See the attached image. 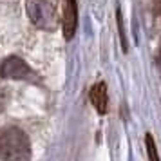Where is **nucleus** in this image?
Instances as JSON below:
<instances>
[{
  "label": "nucleus",
  "mask_w": 161,
  "mask_h": 161,
  "mask_svg": "<svg viewBox=\"0 0 161 161\" xmlns=\"http://www.w3.org/2000/svg\"><path fill=\"white\" fill-rule=\"evenodd\" d=\"M0 159L4 161H29L31 143L27 134L18 127L0 129Z\"/></svg>",
  "instance_id": "1"
},
{
  "label": "nucleus",
  "mask_w": 161,
  "mask_h": 161,
  "mask_svg": "<svg viewBox=\"0 0 161 161\" xmlns=\"http://www.w3.org/2000/svg\"><path fill=\"white\" fill-rule=\"evenodd\" d=\"M25 9L35 27L42 31H56L58 27L56 0H25Z\"/></svg>",
  "instance_id": "2"
},
{
  "label": "nucleus",
  "mask_w": 161,
  "mask_h": 161,
  "mask_svg": "<svg viewBox=\"0 0 161 161\" xmlns=\"http://www.w3.org/2000/svg\"><path fill=\"white\" fill-rule=\"evenodd\" d=\"M0 76L2 78H9V80L38 81L36 73L22 58H18V56H9V58H6L2 62V65H0Z\"/></svg>",
  "instance_id": "3"
},
{
  "label": "nucleus",
  "mask_w": 161,
  "mask_h": 161,
  "mask_svg": "<svg viewBox=\"0 0 161 161\" xmlns=\"http://www.w3.org/2000/svg\"><path fill=\"white\" fill-rule=\"evenodd\" d=\"M76 22H78V8L76 0H64V20H62V29L65 40H71L76 31Z\"/></svg>",
  "instance_id": "4"
},
{
  "label": "nucleus",
  "mask_w": 161,
  "mask_h": 161,
  "mask_svg": "<svg viewBox=\"0 0 161 161\" xmlns=\"http://www.w3.org/2000/svg\"><path fill=\"white\" fill-rule=\"evenodd\" d=\"M89 98H91V103L94 105V109L100 112V114H105L107 112V103H109V98H107V87L103 81H98L96 85L91 87L89 91Z\"/></svg>",
  "instance_id": "5"
},
{
  "label": "nucleus",
  "mask_w": 161,
  "mask_h": 161,
  "mask_svg": "<svg viewBox=\"0 0 161 161\" xmlns=\"http://www.w3.org/2000/svg\"><path fill=\"white\" fill-rule=\"evenodd\" d=\"M147 150H148V156H150V161H159L158 159V152H156V145H154V139L150 134H147Z\"/></svg>",
  "instance_id": "6"
},
{
  "label": "nucleus",
  "mask_w": 161,
  "mask_h": 161,
  "mask_svg": "<svg viewBox=\"0 0 161 161\" xmlns=\"http://www.w3.org/2000/svg\"><path fill=\"white\" fill-rule=\"evenodd\" d=\"M4 107H6V91L0 89V112L4 110Z\"/></svg>",
  "instance_id": "7"
}]
</instances>
